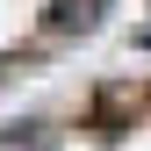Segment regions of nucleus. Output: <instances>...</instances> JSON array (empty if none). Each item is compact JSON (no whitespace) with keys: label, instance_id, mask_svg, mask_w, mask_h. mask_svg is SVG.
Returning <instances> with one entry per match:
<instances>
[{"label":"nucleus","instance_id":"2","mask_svg":"<svg viewBox=\"0 0 151 151\" xmlns=\"http://www.w3.org/2000/svg\"><path fill=\"white\" fill-rule=\"evenodd\" d=\"M101 7H108V0H58L50 22H58V29H93V22H101Z\"/></svg>","mask_w":151,"mask_h":151},{"label":"nucleus","instance_id":"1","mask_svg":"<svg viewBox=\"0 0 151 151\" xmlns=\"http://www.w3.org/2000/svg\"><path fill=\"white\" fill-rule=\"evenodd\" d=\"M0 151H58V129L50 122H0Z\"/></svg>","mask_w":151,"mask_h":151}]
</instances>
